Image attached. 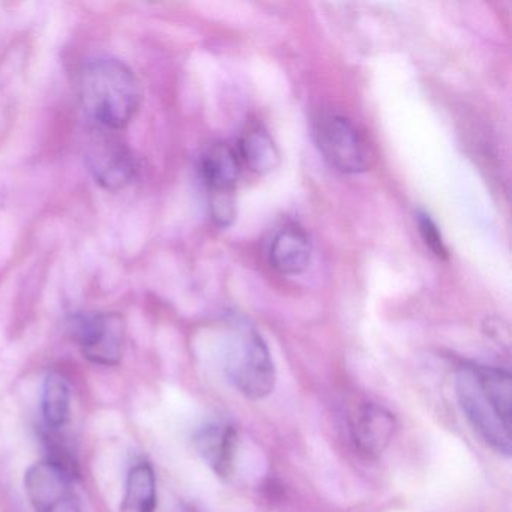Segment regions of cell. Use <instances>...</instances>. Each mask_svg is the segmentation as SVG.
Segmentation results:
<instances>
[{"instance_id": "cell-1", "label": "cell", "mask_w": 512, "mask_h": 512, "mask_svg": "<svg viewBox=\"0 0 512 512\" xmlns=\"http://www.w3.org/2000/svg\"><path fill=\"white\" fill-rule=\"evenodd\" d=\"M455 386L461 410L478 436L494 451L511 454V374L487 365H464Z\"/></svg>"}, {"instance_id": "cell-2", "label": "cell", "mask_w": 512, "mask_h": 512, "mask_svg": "<svg viewBox=\"0 0 512 512\" xmlns=\"http://www.w3.org/2000/svg\"><path fill=\"white\" fill-rule=\"evenodd\" d=\"M80 100L97 127L121 131L136 116L142 89L136 74L124 62L100 58L83 68Z\"/></svg>"}, {"instance_id": "cell-3", "label": "cell", "mask_w": 512, "mask_h": 512, "mask_svg": "<svg viewBox=\"0 0 512 512\" xmlns=\"http://www.w3.org/2000/svg\"><path fill=\"white\" fill-rule=\"evenodd\" d=\"M224 370L236 389L251 400L271 394L275 386V367L265 341L248 326L230 335L224 355Z\"/></svg>"}, {"instance_id": "cell-4", "label": "cell", "mask_w": 512, "mask_h": 512, "mask_svg": "<svg viewBox=\"0 0 512 512\" xmlns=\"http://www.w3.org/2000/svg\"><path fill=\"white\" fill-rule=\"evenodd\" d=\"M68 335L94 364L113 367L124 353L125 323L116 313H80L68 320Z\"/></svg>"}, {"instance_id": "cell-5", "label": "cell", "mask_w": 512, "mask_h": 512, "mask_svg": "<svg viewBox=\"0 0 512 512\" xmlns=\"http://www.w3.org/2000/svg\"><path fill=\"white\" fill-rule=\"evenodd\" d=\"M85 160L95 181L106 190H122L136 179V158L118 131L95 125L86 140Z\"/></svg>"}, {"instance_id": "cell-6", "label": "cell", "mask_w": 512, "mask_h": 512, "mask_svg": "<svg viewBox=\"0 0 512 512\" xmlns=\"http://www.w3.org/2000/svg\"><path fill=\"white\" fill-rule=\"evenodd\" d=\"M314 136L323 157L343 173H361L367 169V151L352 122L344 116L326 113L314 127Z\"/></svg>"}, {"instance_id": "cell-7", "label": "cell", "mask_w": 512, "mask_h": 512, "mask_svg": "<svg viewBox=\"0 0 512 512\" xmlns=\"http://www.w3.org/2000/svg\"><path fill=\"white\" fill-rule=\"evenodd\" d=\"M350 431L355 445L367 455L382 454L395 431L392 413L374 403H365L352 415Z\"/></svg>"}, {"instance_id": "cell-8", "label": "cell", "mask_w": 512, "mask_h": 512, "mask_svg": "<svg viewBox=\"0 0 512 512\" xmlns=\"http://www.w3.org/2000/svg\"><path fill=\"white\" fill-rule=\"evenodd\" d=\"M310 238L304 230L296 226L284 227L272 241L269 260L272 268L283 275H298L310 265Z\"/></svg>"}, {"instance_id": "cell-9", "label": "cell", "mask_w": 512, "mask_h": 512, "mask_svg": "<svg viewBox=\"0 0 512 512\" xmlns=\"http://www.w3.org/2000/svg\"><path fill=\"white\" fill-rule=\"evenodd\" d=\"M239 172L238 152L227 143H215L200 158V175L211 193L233 191Z\"/></svg>"}, {"instance_id": "cell-10", "label": "cell", "mask_w": 512, "mask_h": 512, "mask_svg": "<svg viewBox=\"0 0 512 512\" xmlns=\"http://www.w3.org/2000/svg\"><path fill=\"white\" fill-rule=\"evenodd\" d=\"M197 449L220 476H229L235 460L236 431L230 425H209L196 437Z\"/></svg>"}, {"instance_id": "cell-11", "label": "cell", "mask_w": 512, "mask_h": 512, "mask_svg": "<svg viewBox=\"0 0 512 512\" xmlns=\"http://www.w3.org/2000/svg\"><path fill=\"white\" fill-rule=\"evenodd\" d=\"M157 502V478L151 464H134L128 472L121 512H155Z\"/></svg>"}, {"instance_id": "cell-12", "label": "cell", "mask_w": 512, "mask_h": 512, "mask_svg": "<svg viewBox=\"0 0 512 512\" xmlns=\"http://www.w3.org/2000/svg\"><path fill=\"white\" fill-rule=\"evenodd\" d=\"M44 422L52 431L61 430L70 421L71 388L62 374H47L41 398Z\"/></svg>"}, {"instance_id": "cell-13", "label": "cell", "mask_w": 512, "mask_h": 512, "mask_svg": "<svg viewBox=\"0 0 512 512\" xmlns=\"http://www.w3.org/2000/svg\"><path fill=\"white\" fill-rule=\"evenodd\" d=\"M239 155L253 172L260 175L271 172L280 163L277 146L268 133L260 128H254L244 134L239 145Z\"/></svg>"}, {"instance_id": "cell-14", "label": "cell", "mask_w": 512, "mask_h": 512, "mask_svg": "<svg viewBox=\"0 0 512 512\" xmlns=\"http://www.w3.org/2000/svg\"><path fill=\"white\" fill-rule=\"evenodd\" d=\"M416 221H418L419 233H421L425 245H427L439 259H448V248H446L442 235H440L439 227L436 226L433 218H431L427 212L419 211L418 215H416Z\"/></svg>"}, {"instance_id": "cell-15", "label": "cell", "mask_w": 512, "mask_h": 512, "mask_svg": "<svg viewBox=\"0 0 512 512\" xmlns=\"http://www.w3.org/2000/svg\"><path fill=\"white\" fill-rule=\"evenodd\" d=\"M35 512H83L79 497L74 493L73 487L62 491L53 499L46 500L34 506Z\"/></svg>"}, {"instance_id": "cell-16", "label": "cell", "mask_w": 512, "mask_h": 512, "mask_svg": "<svg viewBox=\"0 0 512 512\" xmlns=\"http://www.w3.org/2000/svg\"><path fill=\"white\" fill-rule=\"evenodd\" d=\"M211 211L215 223L220 226H229L235 218V200H233L232 191L212 193Z\"/></svg>"}, {"instance_id": "cell-17", "label": "cell", "mask_w": 512, "mask_h": 512, "mask_svg": "<svg viewBox=\"0 0 512 512\" xmlns=\"http://www.w3.org/2000/svg\"><path fill=\"white\" fill-rule=\"evenodd\" d=\"M185 512H197V511H196V509H191L190 508V509H187V511H185Z\"/></svg>"}]
</instances>
